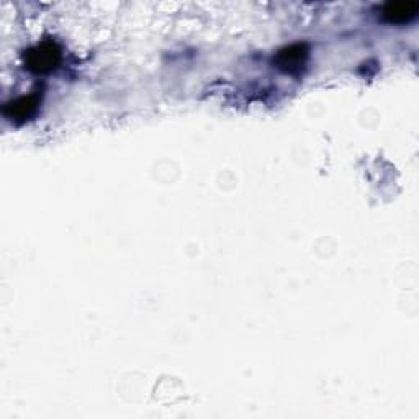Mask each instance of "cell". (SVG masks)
<instances>
[{"mask_svg":"<svg viewBox=\"0 0 419 419\" xmlns=\"http://www.w3.org/2000/svg\"><path fill=\"white\" fill-rule=\"evenodd\" d=\"M59 63V49L54 43H43L28 53V68L36 72H46L56 68Z\"/></svg>","mask_w":419,"mask_h":419,"instance_id":"obj_1","label":"cell"},{"mask_svg":"<svg viewBox=\"0 0 419 419\" xmlns=\"http://www.w3.org/2000/svg\"><path fill=\"white\" fill-rule=\"evenodd\" d=\"M306 54H308V51H306L305 44H292V46L285 48L278 53L277 56L278 68L290 71V72L298 69L300 66L305 63Z\"/></svg>","mask_w":419,"mask_h":419,"instance_id":"obj_3","label":"cell"},{"mask_svg":"<svg viewBox=\"0 0 419 419\" xmlns=\"http://www.w3.org/2000/svg\"><path fill=\"white\" fill-rule=\"evenodd\" d=\"M10 107H12V113H10L12 118H26V116H30L31 111L35 110L36 100L35 97H24L16 100V102L10 105Z\"/></svg>","mask_w":419,"mask_h":419,"instance_id":"obj_4","label":"cell"},{"mask_svg":"<svg viewBox=\"0 0 419 419\" xmlns=\"http://www.w3.org/2000/svg\"><path fill=\"white\" fill-rule=\"evenodd\" d=\"M418 12V4L413 0H403V2H388L382 9V16L390 24H406L415 19Z\"/></svg>","mask_w":419,"mask_h":419,"instance_id":"obj_2","label":"cell"}]
</instances>
